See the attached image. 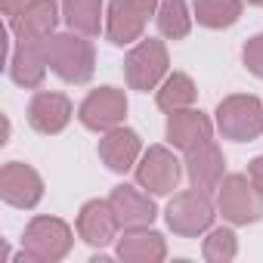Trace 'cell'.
<instances>
[{"label":"cell","instance_id":"cell-1","mask_svg":"<svg viewBox=\"0 0 263 263\" xmlns=\"http://www.w3.org/2000/svg\"><path fill=\"white\" fill-rule=\"evenodd\" d=\"M50 71L65 84H87L96 71V50L87 34L62 31L50 37Z\"/></svg>","mask_w":263,"mask_h":263},{"label":"cell","instance_id":"cell-2","mask_svg":"<svg viewBox=\"0 0 263 263\" xmlns=\"http://www.w3.org/2000/svg\"><path fill=\"white\" fill-rule=\"evenodd\" d=\"M217 130L223 140L251 143L263 134V102L251 93H232L217 105Z\"/></svg>","mask_w":263,"mask_h":263},{"label":"cell","instance_id":"cell-3","mask_svg":"<svg viewBox=\"0 0 263 263\" xmlns=\"http://www.w3.org/2000/svg\"><path fill=\"white\" fill-rule=\"evenodd\" d=\"M74 245V232L59 217H34L25 226L22 238V257L34 263H56L62 260Z\"/></svg>","mask_w":263,"mask_h":263},{"label":"cell","instance_id":"cell-4","mask_svg":"<svg viewBox=\"0 0 263 263\" xmlns=\"http://www.w3.org/2000/svg\"><path fill=\"white\" fill-rule=\"evenodd\" d=\"M167 47L164 41H155V37H143L134 50L127 53L124 59V78H127V87L130 90H140V93H149L155 87H161V81L167 78Z\"/></svg>","mask_w":263,"mask_h":263},{"label":"cell","instance_id":"cell-5","mask_svg":"<svg viewBox=\"0 0 263 263\" xmlns=\"http://www.w3.org/2000/svg\"><path fill=\"white\" fill-rule=\"evenodd\" d=\"M164 217H167V226H171L174 235H180V238H198V235H204L214 226L217 204L208 198V192L189 189V192H180V195L171 198Z\"/></svg>","mask_w":263,"mask_h":263},{"label":"cell","instance_id":"cell-6","mask_svg":"<svg viewBox=\"0 0 263 263\" xmlns=\"http://www.w3.org/2000/svg\"><path fill=\"white\" fill-rule=\"evenodd\" d=\"M217 211L232 226H248L263 220V195L257 192L248 174H229L217 189Z\"/></svg>","mask_w":263,"mask_h":263},{"label":"cell","instance_id":"cell-7","mask_svg":"<svg viewBox=\"0 0 263 263\" xmlns=\"http://www.w3.org/2000/svg\"><path fill=\"white\" fill-rule=\"evenodd\" d=\"M183 180V164L167 146H149L137 161V183L152 195H171Z\"/></svg>","mask_w":263,"mask_h":263},{"label":"cell","instance_id":"cell-8","mask_svg":"<svg viewBox=\"0 0 263 263\" xmlns=\"http://www.w3.org/2000/svg\"><path fill=\"white\" fill-rule=\"evenodd\" d=\"M124 115H127V96L118 87L90 90L78 108V121L87 130H93V134H108V130L121 127Z\"/></svg>","mask_w":263,"mask_h":263},{"label":"cell","instance_id":"cell-9","mask_svg":"<svg viewBox=\"0 0 263 263\" xmlns=\"http://www.w3.org/2000/svg\"><path fill=\"white\" fill-rule=\"evenodd\" d=\"M0 198L13 208H22V211L37 208L41 198H44L41 174L31 164H22V161L4 164V171H0Z\"/></svg>","mask_w":263,"mask_h":263},{"label":"cell","instance_id":"cell-10","mask_svg":"<svg viewBox=\"0 0 263 263\" xmlns=\"http://www.w3.org/2000/svg\"><path fill=\"white\" fill-rule=\"evenodd\" d=\"M108 204L121 223V229H140V226H152V220L158 217V208L152 201V192H146L140 183L130 186V183H121L111 189L108 195Z\"/></svg>","mask_w":263,"mask_h":263},{"label":"cell","instance_id":"cell-11","mask_svg":"<svg viewBox=\"0 0 263 263\" xmlns=\"http://www.w3.org/2000/svg\"><path fill=\"white\" fill-rule=\"evenodd\" d=\"M183 167H186V177H189L192 189H201L208 195L217 192L223 177H226V158H223V152L214 140H204V143L192 146L186 152Z\"/></svg>","mask_w":263,"mask_h":263},{"label":"cell","instance_id":"cell-12","mask_svg":"<svg viewBox=\"0 0 263 263\" xmlns=\"http://www.w3.org/2000/svg\"><path fill=\"white\" fill-rule=\"evenodd\" d=\"M50 68V41H16V50L10 53V78L25 87L37 90Z\"/></svg>","mask_w":263,"mask_h":263},{"label":"cell","instance_id":"cell-13","mask_svg":"<svg viewBox=\"0 0 263 263\" xmlns=\"http://www.w3.org/2000/svg\"><path fill=\"white\" fill-rule=\"evenodd\" d=\"M74 115V105L65 93H56V90H37L28 102V124L44 137H53V134H62L68 127Z\"/></svg>","mask_w":263,"mask_h":263},{"label":"cell","instance_id":"cell-14","mask_svg":"<svg viewBox=\"0 0 263 263\" xmlns=\"http://www.w3.org/2000/svg\"><path fill=\"white\" fill-rule=\"evenodd\" d=\"M62 16V4L56 0H34L19 16L10 19V31L16 41H50Z\"/></svg>","mask_w":263,"mask_h":263},{"label":"cell","instance_id":"cell-15","mask_svg":"<svg viewBox=\"0 0 263 263\" xmlns=\"http://www.w3.org/2000/svg\"><path fill=\"white\" fill-rule=\"evenodd\" d=\"M164 134H167V143L180 152H189L192 146L211 140L214 134V124L211 118L201 111V108H177V111H167V127H164Z\"/></svg>","mask_w":263,"mask_h":263},{"label":"cell","instance_id":"cell-16","mask_svg":"<svg viewBox=\"0 0 263 263\" xmlns=\"http://www.w3.org/2000/svg\"><path fill=\"white\" fill-rule=\"evenodd\" d=\"M99 158L108 171L124 174L130 167H137V161L143 158V140L137 130L130 127H115L108 134H102L99 140Z\"/></svg>","mask_w":263,"mask_h":263},{"label":"cell","instance_id":"cell-17","mask_svg":"<svg viewBox=\"0 0 263 263\" xmlns=\"http://www.w3.org/2000/svg\"><path fill=\"white\" fill-rule=\"evenodd\" d=\"M118 229H121V223H118V217H115L108 198H105V201H102V198H93V201H87V204L81 208V214H78V235H81L87 245H93V248L111 245V241L118 238Z\"/></svg>","mask_w":263,"mask_h":263},{"label":"cell","instance_id":"cell-18","mask_svg":"<svg viewBox=\"0 0 263 263\" xmlns=\"http://www.w3.org/2000/svg\"><path fill=\"white\" fill-rule=\"evenodd\" d=\"M146 13H140L130 0H111L105 7V37L115 47H130L143 41L146 31Z\"/></svg>","mask_w":263,"mask_h":263},{"label":"cell","instance_id":"cell-19","mask_svg":"<svg viewBox=\"0 0 263 263\" xmlns=\"http://www.w3.org/2000/svg\"><path fill=\"white\" fill-rule=\"evenodd\" d=\"M118 257L124 263H161L167 257V241L149 226L124 229V235L118 238Z\"/></svg>","mask_w":263,"mask_h":263},{"label":"cell","instance_id":"cell-20","mask_svg":"<svg viewBox=\"0 0 263 263\" xmlns=\"http://www.w3.org/2000/svg\"><path fill=\"white\" fill-rule=\"evenodd\" d=\"M62 19L71 31L96 37L105 31V4L102 0H62Z\"/></svg>","mask_w":263,"mask_h":263},{"label":"cell","instance_id":"cell-21","mask_svg":"<svg viewBox=\"0 0 263 263\" xmlns=\"http://www.w3.org/2000/svg\"><path fill=\"white\" fill-rule=\"evenodd\" d=\"M195 22L211 31H223L241 19V0H195Z\"/></svg>","mask_w":263,"mask_h":263},{"label":"cell","instance_id":"cell-22","mask_svg":"<svg viewBox=\"0 0 263 263\" xmlns=\"http://www.w3.org/2000/svg\"><path fill=\"white\" fill-rule=\"evenodd\" d=\"M195 99H198L195 81H192L189 74H183V71H174V74H167V78L161 81V87H158V96H155V102H158V108H161V111L189 108Z\"/></svg>","mask_w":263,"mask_h":263},{"label":"cell","instance_id":"cell-23","mask_svg":"<svg viewBox=\"0 0 263 263\" xmlns=\"http://www.w3.org/2000/svg\"><path fill=\"white\" fill-rule=\"evenodd\" d=\"M155 19H158V31L167 41H183L192 31V19L195 16H189L186 0H161Z\"/></svg>","mask_w":263,"mask_h":263},{"label":"cell","instance_id":"cell-24","mask_svg":"<svg viewBox=\"0 0 263 263\" xmlns=\"http://www.w3.org/2000/svg\"><path fill=\"white\" fill-rule=\"evenodd\" d=\"M201 254H204L208 263H229L238 254V235L226 226H217V229L211 226L208 238L201 241Z\"/></svg>","mask_w":263,"mask_h":263},{"label":"cell","instance_id":"cell-25","mask_svg":"<svg viewBox=\"0 0 263 263\" xmlns=\"http://www.w3.org/2000/svg\"><path fill=\"white\" fill-rule=\"evenodd\" d=\"M241 62H245V68H248L254 78L263 81V34H254V37L245 44V50H241Z\"/></svg>","mask_w":263,"mask_h":263},{"label":"cell","instance_id":"cell-26","mask_svg":"<svg viewBox=\"0 0 263 263\" xmlns=\"http://www.w3.org/2000/svg\"><path fill=\"white\" fill-rule=\"evenodd\" d=\"M34 0H0V10H4V16H7V22L13 19V16H19L25 7H31Z\"/></svg>","mask_w":263,"mask_h":263},{"label":"cell","instance_id":"cell-27","mask_svg":"<svg viewBox=\"0 0 263 263\" xmlns=\"http://www.w3.org/2000/svg\"><path fill=\"white\" fill-rule=\"evenodd\" d=\"M248 177H251V183L257 186V192L263 195V155H257V158L248 164Z\"/></svg>","mask_w":263,"mask_h":263},{"label":"cell","instance_id":"cell-28","mask_svg":"<svg viewBox=\"0 0 263 263\" xmlns=\"http://www.w3.org/2000/svg\"><path fill=\"white\" fill-rule=\"evenodd\" d=\"M130 4H134L140 13H146V16H152V13H158V4L161 0H130Z\"/></svg>","mask_w":263,"mask_h":263},{"label":"cell","instance_id":"cell-29","mask_svg":"<svg viewBox=\"0 0 263 263\" xmlns=\"http://www.w3.org/2000/svg\"><path fill=\"white\" fill-rule=\"evenodd\" d=\"M248 4H251V7H263V0H248Z\"/></svg>","mask_w":263,"mask_h":263}]
</instances>
